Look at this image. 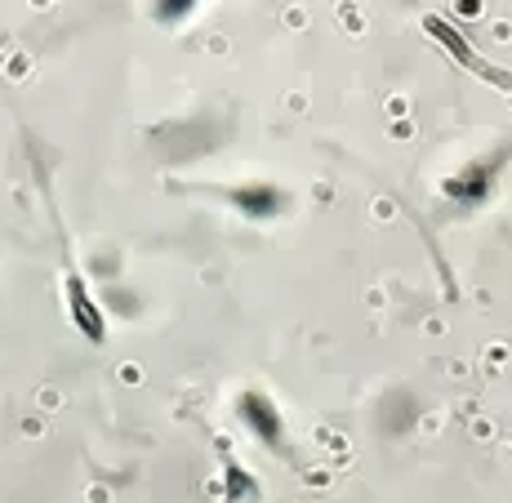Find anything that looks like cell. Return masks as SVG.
Returning <instances> with one entry per match:
<instances>
[{
  "label": "cell",
  "instance_id": "obj_2",
  "mask_svg": "<svg viewBox=\"0 0 512 503\" xmlns=\"http://www.w3.org/2000/svg\"><path fill=\"white\" fill-rule=\"evenodd\" d=\"M236 419H241V428L250 432L263 450L290 459V428H285V414H281V406L263 388L236 392Z\"/></svg>",
  "mask_w": 512,
  "mask_h": 503
},
{
  "label": "cell",
  "instance_id": "obj_1",
  "mask_svg": "<svg viewBox=\"0 0 512 503\" xmlns=\"http://www.w3.org/2000/svg\"><path fill=\"white\" fill-rule=\"evenodd\" d=\"M63 299H67V317L81 330L85 343L103 348L107 343V312L98 303V294L90 290V276L81 272V263L72 259V245H67V232H63Z\"/></svg>",
  "mask_w": 512,
  "mask_h": 503
},
{
  "label": "cell",
  "instance_id": "obj_3",
  "mask_svg": "<svg viewBox=\"0 0 512 503\" xmlns=\"http://www.w3.org/2000/svg\"><path fill=\"white\" fill-rule=\"evenodd\" d=\"M228 201L236 210L250 214V219H272V214L285 205V196L272 183H245V187H236V192H228Z\"/></svg>",
  "mask_w": 512,
  "mask_h": 503
},
{
  "label": "cell",
  "instance_id": "obj_4",
  "mask_svg": "<svg viewBox=\"0 0 512 503\" xmlns=\"http://www.w3.org/2000/svg\"><path fill=\"white\" fill-rule=\"evenodd\" d=\"M201 5L205 0H152V14H156V23H183V18H192Z\"/></svg>",
  "mask_w": 512,
  "mask_h": 503
}]
</instances>
